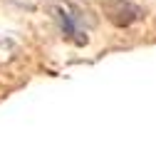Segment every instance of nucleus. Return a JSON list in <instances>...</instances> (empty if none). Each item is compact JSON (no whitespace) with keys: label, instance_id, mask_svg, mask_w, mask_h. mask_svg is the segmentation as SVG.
Returning <instances> with one entry per match:
<instances>
[{"label":"nucleus","instance_id":"1","mask_svg":"<svg viewBox=\"0 0 156 154\" xmlns=\"http://www.w3.org/2000/svg\"><path fill=\"white\" fill-rule=\"evenodd\" d=\"M102 13L104 17L116 28H129L134 23L144 20V8H139L131 0H102Z\"/></svg>","mask_w":156,"mask_h":154},{"label":"nucleus","instance_id":"2","mask_svg":"<svg viewBox=\"0 0 156 154\" xmlns=\"http://www.w3.org/2000/svg\"><path fill=\"white\" fill-rule=\"evenodd\" d=\"M52 15H55L57 25H60L62 35L67 37L69 42H74V45H87V35L82 32V28H80V25L72 20V15H69L65 8H52Z\"/></svg>","mask_w":156,"mask_h":154}]
</instances>
